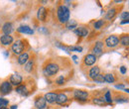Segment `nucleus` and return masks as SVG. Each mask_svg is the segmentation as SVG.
<instances>
[{"instance_id":"nucleus-1","label":"nucleus","mask_w":129,"mask_h":109,"mask_svg":"<svg viewBox=\"0 0 129 109\" xmlns=\"http://www.w3.org/2000/svg\"><path fill=\"white\" fill-rule=\"evenodd\" d=\"M67 67H73L69 59L58 57V58H50L46 60L42 65V71L44 76L48 78H54L55 76L59 75L61 70Z\"/></svg>"},{"instance_id":"nucleus-2","label":"nucleus","mask_w":129,"mask_h":109,"mask_svg":"<svg viewBox=\"0 0 129 109\" xmlns=\"http://www.w3.org/2000/svg\"><path fill=\"white\" fill-rule=\"evenodd\" d=\"M36 81L32 78H26L25 79H23V82L19 86L15 87V91L17 93L21 94L22 96H29L36 90Z\"/></svg>"},{"instance_id":"nucleus-3","label":"nucleus","mask_w":129,"mask_h":109,"mask_svg":"<svg viewBox=\"0 0 129 109\" xmlns=\"http://www.w3.org/2000/svg\"><path fill=\"white\" fill-rule=\"evenodd\" d=\"M30 44L27 39H19L16 42H14L11 46V53L13 57H19L20 55L30 52Z\"/></svg>"},{"instance_id":"nucleus-4","label":"nucleus","mask_w":129,"mask_h":109,"mask_svg":"<svg viewBox=\"0 0 129 109\" xmlns=\"http://www.w3.org/2000/svg\"><path fill=\"white\" fill-rule=\"evenodd\" d=\"M56 15H57V21L60 24H66L70 20V9L64 5H58L56 9Z\"/></svg>"},{"instance_id":"nucleus-5","label":"nucleus","mask_w":129,"mask_h":109,"mask_svg":"<svg viewBox=\"0 0 129 109\" xmlns=\"http://www.w3.org/2000/svg\"><path fill=\"white\" fill-rule=\"evenodd\" d=\"M97 58L95 55L91 54V53H88L86 55H84L81 59V69L82 71H85L87 68L93 66L97 62Z\"/></svg>"},{"instance_id":"nucleus-6","label":"nucleus","mask_w":129,"mask_h":109,"mask_svg":"<svg viewBox=\"0 0 129 109\" xmlns=\"http://www.w3.org/2000/svg\"><path fill=\"white\" fill-rule=\"evenodd\" d=\"M104 44V51H110V50H115L118 48L119 45V36L118 35H109L104 38L103 40Z\"/></svg>"},{"instance_id":"nucleus-7","label":"nucleus","mask_w":129,"mask_h":109,"mask_svg":"<svg viewBox=\"0 0 129 109\" xmlns=\"http://www.w3.org/2000/svg\"><path fill=\"white\" fill-rule=\"evenodd\" d=\"M24 69L26 72L36 76L37 75V70H38V64H37V56L36 54L33 52L32 57L30 58V60L26 62V64L24 65Z\"/></svg>"},{"instance_id":"nucleus-8","label":"nucleus","mask_w":129,"mask_h":109,"mask_svg":"<svg viewBox=\"0 0 129 109\" xmlns=\"http://www.w3.org/2000/svg\"><path fill=\"white\" fill-rule=\"evenodd\" d=\"M90 52L91 54L95 55L97 58L102 54L104 53V44H103V41H96L94 44H92V46L90 47Z\"/></svg>"},{"instance_id":"nucleus-9","label":"nucleus","mask_w":129,"mask_h":109,"mask_svg":"<svg viewBox=\"0 0 129 109\" xmlns=\"http://www.w3.org/2000/svg\"><path fill=\"white\" fill-rule=\"evenodd\" d=\"M83 72H84V75H85V77H86L87 79L93 81V79L100 74V68H99L98 65H93V66L87 68V69H86L85 71H83Z\"/></svg>"},{"instance_id":"nucleus-10","label":"nucleus","mask_w":129,"mask_h":109,"mask_svg":"<svg viewBox=\"0 0 129 109\" xmlns=\"http://www.w3.org/2000/svg\"><path fill=\"white\" fill-rule=\"evenodd\" d=\"M74 98L79 100V101H87V99L89 98L90 93L86 90H81V89H76L74 91Z\"/></svg>"},{"instance_id":"nucleus-11","label":"nucleus","mask_w":129,"mask_h":109,"mask_svg":"<svg viewBox=\"0 0 129 109\" xmlns=\"http://www.w3.org/2000/svg\"><path fill=\"white\" fill-rule=\"evenodd\" d=\"M122 7H123V5H117V6H115V7H112V8H110L107 12H106V14H105V20L106 21H111L113 20L117 14L121 11V9H122Z\"/></svg>"},{"instance_id":"nucleus-12","label":"nucleus","mask_w":129,"mask_h":109,"mask_svg":"<svg viewBox=\"0 0 129 109\" xmlns=\"http://www.w3.org/2000/svg\"><path fill=\"white\" fill-rule=\"evenodd\" d=\"M12 90H13V85L10 83V81L8 79H5L1 82V84H0V93L2 95H7V94L11 93Z\"/></svg>"},{"instance_id":"nucleus-13","label":"nucleus","mask_w":129,"mask_h":109,"mask_svg":"<svg viewBox=\"0 0 129 109\" xmlns=\"http://www.w3.org/2000/svg\"><path fill=\"white\" fill-rule=\"evenodd\" d=\"M72 77H73V72L69 71V72H67V74H64V75L58 76L57 78L54 79V82H55L57 85H64V84H66V83L71 79Z\"/></svg>"},{"instance_id":"nucleus-14","label":"nucleus","mask_w":129,"mask_h":109,"mask_svg":"<svg viewBox=\"0 0 129 109\" xmlns=\"http://www.w3.org/2000/svg\"><path fill=\"white\" fill-rule=\"evenodd\" d=\"M14 43V38L11 35H2L0 37V46L2 48L11 47Z\"/></svg>"},{"instance_id":"nucleus-15","label":"nucleus","mask_w":129,"mask_h":109,"mask_svg":"<svg viewBox=\"0 0 129 109\" xmlns=\"http://www.w3.org/2000/svg\"><path fill=\"white\" fill-rule=\"evenodd\" d=\"M33 55V51H30V52H27V53H24L22 55H20L19 57H17L16 62L19 65H25L26 62L30 60V58L32 57Z\"/></svg>"},{"instance_id":"nucleus-16","label":"nucleus","mask_w":129,"mask_h":109,"mask_svg":"<svg viewBox=\"0 0 129 109\" xmlns=\"http://www.w3.org/2000/svg\"><path fill=\"white\" fill-rule=\"evenodd\" d=\"M34 104H35L36 109H45L47 106V101L45 100V97L42 94H40V95L35 97Z\"/></svg>"},{"instance_id":"nucleus-17","label":"nucleus","mask_w":129,"mask_h":109,"mask_svg":"<svg viewBox=\"0 0 129 109\" xmlns=\"http://www.w3.org/2000/svg\"><path fill=\"white\" fill-rule=\"evenodd\" d=\"M48 9L46 7H40L38 9V12H37V18L40 22L42 23H45L46 20H47V16H48Z\"/></svg>"},{"instance_id":"nucleus-18","label":"nucleus","mask_w":129,"mask_h":109,"mask_svg":"<svg viewBox=\"0 0 129 109\" xmlns=\"http://www.w3.org/2000/svg\"><path fill=\"white\" fill-rule=\"evenodd\" d=\"M23 79H24V78H23L22 76L15 74V75L10 76V78H9V81H10V83H11L13 86L17 87V86H19V85L23 82Z\"/></svg>"},{"instance_id":"nucleus-19","label":"nucleus","mask_w":129,"mask_h":109,"mask_svg":"<svg viewBox=\"0 0 129 109\" xmlns=\"http://www.w3.org/2000/svg\"><path fill=\"white\" fill-rule=\"evenodd\" d=\"M68 101H69V97H68L67 93H64V92H59V93H58L57 99H56V103H57V104L64 105Z\"/></svg>"},{"instance_id":"nucleus-20","label":"nucleus","mask_w":129,"mask_h":109,"mask_svg":"<svg viewBox=\"0 0 129 109\" xmlns=\"http://www.w3.org/2000/svg\"><path fill=\"white\" fill-rule=\"evenodd\" d=\"M75 33H76L77 35L81 36V37H86V36L88 35V33H89V30H88V27L82 25V26L77 27L76 30H75Z\"/></svg>"},{"instance_id":"nucleus-21","label":"nucleus","mask_w":129,"mask_h":109,"mask_svg":"<svg viewBox=\"0 0 129 109\" xmlns=\"http://www.w3.org/2000/svg\"><path fill=\"white\" fill-rule=\"evenodd\" d=\"M112 99H114V101H116L117 103H123V102H128L129 98L125 95V94L121 93V92H116L114 97Z\"/></svg>"},{"instance_id":"nucleus-22","label":"nucleus","mask_w":129,"mask_h":109,"mask_svg":"<svg viewBox=\"0 0 129 109\" xmlns=\"http://www.w3.org/2000/svg\"><path fill=\"white\" fill-rule=\"evenodd\" d=\"M12 31H13V25H12L11 22H6L2 26L1 32L3 33V35H10V33Z\"/></svg>"},{"instance_id":"nucleus-23","label":"nucleus","mask_w":129,"mask_h":109,"mask_svg":"<svg viewBox=\"0 0 129 109\" xmlns=\"http://www.w3.org/2000/svg\"><path fill=\"white\" fill-rule=\"evenodd\" d=\"M17 32H18V33H21V34H29V35H33V34H34V31H33L32 28H30V27L27 26V25H22V26H20V27L17 29Z\"/></svg>"},{"instance_id":"nucleus-24","label":"nucleus","mask_w":129,"mask_h":109,"mask_svg":"<svg viewBox=\"0 0 129 109\" xmlns=\"http://www.w3.org/2000/svg\"><path fill=\"white\" fill-rule=\"evenodd\" d=\"M119 45L123 47L129 46V34H123L119 36Z\"/></svg>"},{"instance_id":"nucleus-25","label":"nucleus","mask_w":129,"mask_h":109,"mask_svg":"<svg viewBox=\"0 0 129 109\" xmlns=\"http://www.w3.org/2000/svg\"><path fill=\"white\" fill-rule=\"evenodd\" d=\"M57 95H58L57 92H48V93H46L44 95V97H45V100L47 102H49V103H54V102H56Z\"/></svg>"},{"instance_id":"nucleus-26","label":"nucleus","mask_w":129,"mask_h":109,"mask_svg":"<svg viewBox=\"0 0 129 109\" xmlns=\"http://www.w3.org/2000/svg\"><path fill=\"white\" fill-rule=\"evenodd\" d=\"M116 76L114 75V72H106L104 74V80L105 82H108V83H114L116 82Z\"/></svg>"},{"instance_id":"nucleus-27","label":"nucleus","mask_w":129,"mask_h":109,"mask_svg":"<svg viewBox=\"0 0 129 109\" xmlns=\"http://www.w3.org/2000/svg\"><path fill=\"white\" fill-rule=\"evenodd\" d=\"M107 25V23H106V20L105 19H100V20H97L94 22V24H93V28L94 29H101V28H103L104 26H106Z\"/></svg>"},{"instance_id":"nucleus-28","label":"nucleus","mask_w":129,"mask_h":109,"mask_svg":"<svg viewBox=\"0 0 129 109\" xmlns=\"http://www.w3.org/2000/svg\"><path fill=\"white\" fill-rule=\"evenodd\" d=\"M91 103L93 104H96V105H104L105 104V100H104V97L103 96H100V97H91Z\"/></svg>"},{"instance_id":"nucleus-29","label":"nucleus","mask_w":129,"mask_h":109,"mask_svg":"<svg viewBox=\"0 0 129 109\" xmlns=\"http://www.w3.org/2000/svg\"><path fill=\"white\" fill-rule=\"evenodd\" d=\"M66 28L69 29V30H73V29H76L78 27V22L75 21V20H69L66 24Z\"/></svg>"},{"instance_id":"nucleus-30","label":"nucleus","mask_w":129,"mask_h":109,"mask_svg":"<svg viewBox=\"0 0 129 109\" xmlns=\"http://www.w3.org/2000/svg\"><path fill=\"white\" fill-rule=\"evenodd\" d=\"M93 81L98 82V83H103V82H105V80H104V74L100 72V74L97 76L96 78L93 79Z\"/></svg>"},{"instance_id":"nucleus-31","label":"nucleus","mask_w":129,"mask_h":109,"mask_svg":"<svg viewBox=\"0 0 129 109\" xmlns=\"http://www.w3.org/2000/svg\"><path fill=\"white\" fill-rule=\"evenodd\" d=\"M104 100L108 103H111L112 102V97H111V91H106L104 94Z\"/></svg>"},{"instance_id":"nucleus-32","label":"nucleus","mask_w":129,"mask_h":109,"mask_svg":"<svg viewBox=\"0 0 129 109\" xmlns=\"http://www.w3.org/2000/svg\"><path fill=\"white\" fill-rule=\"evenodd\" d=\"M9 104V101L5 98H0V106L1 107H6Z\"/></svg>"},{"instance_id":"nucleus-33","label":"nucleus","mask_w":129,"mask_h":109,"mask_svg":"<svg viewBox=\"0 0 129 109\" xmlns=\"http://www.w3.org/2000/svg\"><path fill=\"white\" fill-rule=\"evenodd\" d=\"M120 18L122 20H129V11H123L120 15Z\"/></svg>"},{"instance_id":"nucleus-34","label":"nucleus","mask_w":129,"mask_h":109,"mask_svg":"<svg viewBox=\"0 0 129 109\" xmlns=\"http://www.w3.org/2000/svg\"><path fill=\"white\" fill-rule=\"evenodd\" d=\"M81 47H69V52H81Z\"/></svg>"},{"instance_id":"nucleus-35","label":"nucleus","mask_w":129,"mask_h":109,"mask_svg":"<svg viewBox=\"0 0 129 109\" xmlns=\"http://www.w3.org/2000/svg\"><path fill=\"white\" fill-rule=\"evenodd\" d=\"M120 71H121V74H122V75H125V74H126V67L122 65V66L120 67Z\"/></svg>"},{"instance_id":"nucleus-36","label":"nucleus","mask_w":129,"mask_h":109,"mask_svg":"<svg viewBox=\"0 0 129 109\" xmlns=\"http://www.w3.org/2000/svg\"><path fill=\"white\" fill-rule=\"evenodd\" d=\"M126 23H129V20H124V21H121V24H126Z\"/></svg>"},{"instance_id":"nucleus-37","label":"nucleus","mask_w":129,"mask_h":109,"mask_svg":"<svg viewBox=\"0 0 129 109\" xmlns=\"http://www.w3.org/2000/svg\"><path fill=\"white\" fill-rule=\"evenodd\" d=\"M11 109H17V105H12V106H11Z\"/></svg>"},{"instance_id":"nucleus-38","label":"nucleus","mask_w":129,"mask_h":109,"mask_svg":"<svg viewBox=\"0 0 129 109\" xmlns=\"http://www.w3.org/2000/svg\"><path fill=\"white\" fill-rule=\"evenodd\" d=\"M124 91H125L126 93H129V88H125V89H124Z\"/></svg>"},{"instance_id":"nucleus-39","label":"nucleus","mask_w":129,"mask_h":109,"mask_svg":"<svg viewBox=\"0 0 129 109\" xmlns=\"http://www.w3.org/2000/svg\"><path fill=\"white\" fill-rule=\"evenodd\" d=\"M125 82H127L129 84V78H125Z\"/></svg>"},{"instance_id":"nucleus-40","label":"nucleus","mask_w":129,"mask_h":109,"mask_svg":"<svg viewBox=\"0 0 129 109\" xmlns=\"http://www.w3.org/2000/svg\"><path fill=\"white\" fill-rule=\"evenodd\" d=\"M1 109H9V108H8V107H2Z\"/></svg>"},{"instance_id":"nucleus-41","label":"nucleus","mask_w":129,"mask_h":109,"mask_svg":"<svg viewBox=\"0 0 129 109\" xmlns=\"http://www.w3.org/2000/svg\"><path fill=\"white\" fill-rule=\"evenodd\" d=\"M1 108H2V107H1V106H0V109H1Z\"/></svg>"}]
</instances>
